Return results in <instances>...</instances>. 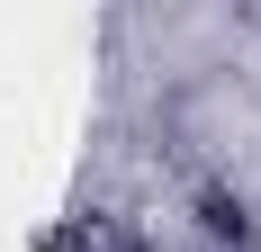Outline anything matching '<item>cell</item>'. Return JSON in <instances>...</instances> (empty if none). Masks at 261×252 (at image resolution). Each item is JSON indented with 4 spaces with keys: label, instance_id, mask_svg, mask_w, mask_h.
Masks as SVG:
<instances>
[{
    "label": "cell",
    "instance_id": "6da1fadb",
    "mask_svg": "<svg viewBox=\"0 0 261 252\" xmlns=\"http://www.w3.org/2000/svg\"><path fill=\"white\" fill-rule=\"evenodd\" d=\"M198 234H207L216 252H261V225H252V198L243 189H225V180H198Z\"/></svg>",
    "mask_w": 261,
    "mask_h": 252
}]
</instances>
